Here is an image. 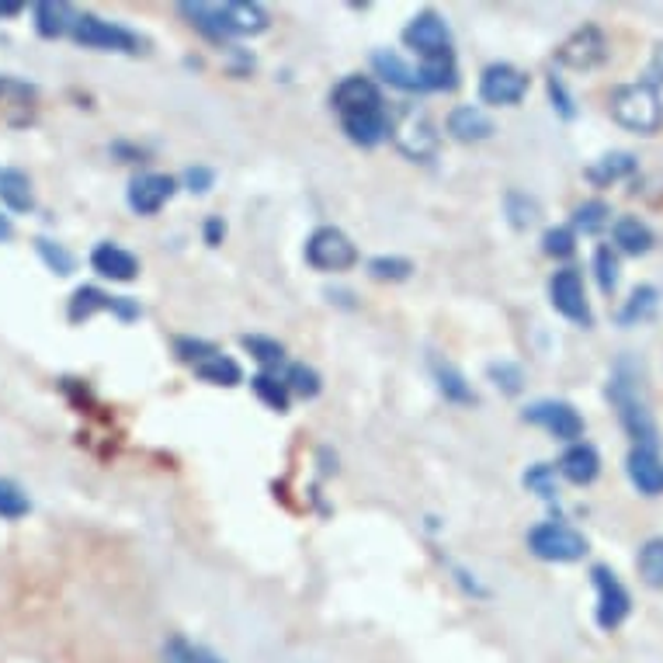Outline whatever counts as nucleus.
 <instances>
[{
  "instance_id": "nucleus-33",
  "label": "nucleus",
  "mask_w": 663,
  "mask_h": 663,
  "mask_svg": "<svg viewBox=\"0 0 663 663\" xmlns=\"http://www.w3.org/2000/svg\"><path fill=\"white\" fill-rule=\"evenodd\" d=\"M29 511H32V501L25 496V490H21L18 483H11V480H0V517L18 521V517H25Z\"/></svg>"
},
{
  "instance_id": "nucleus-17",
  "label": "nucleus",
  "mask_w": 663,
  "mask_h": 663,
  "mask_svg": "<svg viewBox=\"0 0 663 663\" xmlns=\"http://www.w3.org/2000/svg\"><path fill=\"white\" fill-rule=\"evenodd\" d=\"M559 472L570 483H577V486H587V483H595L598 480V472H601V456H598V448L595 445H587V441H574L570 448L563 452V459H559Z\"/></svg>"
},
{
  "instance_id": "nucleus-50",
  "label": "nucleus",
  "mask_w": 663,
  "mask_h": 663,
  "mask_svg": "<svg viewBox=\"0 0 663 663\" xmlns=\"http://www.w3.org/2000/svg\"><path fill=\"white\" fill-rule=\"evenodd\" d=\"M223 233H226V229H223L220 220H208V226H205V240H208L212 247H216V244L223 240Z\"/></svg>"
},
{
  "instance_id": "nucleus-12",
  "label": "nucleus",
  "mask_w": 663,
  "mask_h": 663,
  "mask_svg": "<svg viewBox=\"0 0 663 663\" xmlns=\"http://www.w3.org/2000/svg\"><path fill=\"white\" fill-rule=\"evenodd\" d=\"M528 90V77L511 63H493L480 77V98L486 105H517Z\"/></svg>"
},
{
  "instance_id": "nucleus-40",
  "label": "nucleus",
  "mask_w": 663,
  "mask_h": 663,
  "mask_svg": "<svg viewBox=\"0 0 663 663\" xmlns=\"http://www.w3.org/2000/svg\"><path fill=\"white\" fill-rule=\"evenodd\" d=\"M281 383L289 386V393H299V396H317L320 393V375L313 368H306V365H289V372H286Z\"/></svg>"
},
{
  "instance_id": "nucleus-44",
  "label": "nucleus",
  "mask_w": 663,
  "mask_h": 663,
  "mask_svg": "<svg viewBox=\"0 0 663 663\" xmlns=\"http://www.w3.org/2000/svg\"><path fill=\"white\" fill-rule=\"evenodd\" d=\"M490 378L496 386H501L504 393H521V383H525V378H521V368L517 365H507V362H501V365H490Z\"/></svg>"
},
{
  "instance_id": "nucleus-27",
  "label": "nucleus",
  "mask_w": 663,
  "mask_h": 663,
  "mask_svg": "<svg viewBox=\"0 0 663 663\" xmlns=\"http://www.w3.org/2000/svg\"><path fill=\"white\" fill-rule=\"evenodd\" d=\"M195 372H199V378H205V383H212V386H236L244 378V372H240V365H236L233 359H226V354H208V359H202L199 365H195Z\"/></svg>"
},
{
  "instance_id": "nucleus-42",
  "label": "nucleus",
  "mask_w": 663,
  "mask_h": 663,
  "mask_svg": "<svg viewBox=\"0 0 663 663\" xmlns=\"http://www.w3.org/2000/svg\"><path fill=\"white\" fill-rule=\"evenodd\" d=\"M507 216H511V223H514L517 229H525V226L535 223L538 205H535L532 199H525L521 192H511V195H507Z\"/></svg>"
},
{
  "instance_id": "nucleus-2",
  "label": "nucleus",
  "mask_w": 663,
  "mask_h": 663,
  "mask_svg": "<svg viewBox=\"0 0 663 663\" xmlns=\"http://www.w3.org/2000/svg\"><path fill=\"white\" fill-rule=\"evenodd\" d=\"M611 118L619 126L639 132V136H653L663 126V101L660 90L650 84H622L611 94Z\"/></svg>"
},
{
  "instance_id": "nucleus-18",
  "label": "nucleus",
  "mask_w": 663,
  "mask_h": 663,
  "mask_svg": "<svg viewBox=\"0 0 663 663\" xmlns=\"http://www.w3.org/2000/svg\"><path fill=\"white\" fill-rule=\"evenodd\" d=\"M90 268L101 278H111V281H132L136 271H139V260L118 244H98L90 254Z\"/></svg>"
},
{
  "instance_id": "nucleus-30",
  "label": "nucleus",
  "mask_w": 663,
  "mask_h": 663,
  "mask_svg": "<svg viewBox=\"0 0 663 663\" xmlns=\"http://www.w3.org/2000/svg\"><path fill=\"white\" fill-rule=\"evenodd\" d=\"M98 310H111V296H105L101 289L84 286V289L74 292V299H69V320H74V323L94 317Z\"/></svg>"
},
{
  "instance_id": "nucleus-24",
  "label": "nucleus",
  "mask_w": 663,
  "mask_h": 663,
  "mask_svg": "<svg viewBox=\"0 0 663 663\" xmlns=\"http://www.w3.org/2000/svg\"><path fill=\"white\" fill-rule=\"evenodd\" d=\"M420 84H424V90H452L459 81V69H456V60H452V53H445V56H431V60H424L420 66Z\"/></svg>"
},
{
  "instance_id": "nucleus-39",
  "label": "nucleus",
  "mask_w": 663,
  "mask_h": 663,
  "mask_svg": "<svg viewBox=\"0 0 663 663\" xmlns=\"http://www.w3.org/2000/svg\"><path fill=\"white\" fill-rule=\"evenodd\" d=\"M542 250H546L549 257H570L577 250V233L570 226H556L542 236Z\"/></svg>"
},
{
  "instance_id": "nucleus-10",
  "label": "nucleus",
  "mask_w": 663,
  "mask_h": 663,
  "mask_svg": "<svg viewBox=\"0 0 663 663\" xmlns=\"http://www.w3.org/2000/svg\"><path fill=\"white\" fill-rule=\"evenodd\" d=\"M404 42L410 45V50H417L424 60L452 53V32H448L445 18L435 14V11L417 14V18L410 21V25L404 29Z\"/></svg>"
},
{
  "instance_id": "nucleus-32",
  "label": "nucleus",
  "mask_w": 663,
  "mask_h": 663,
  "mask_svg": "<svg viewBox=\"0 0 663 663\" xmlns=\"http://www.w3.org/2000/svg\"><path fill=\"white\" fill-rule=\"evenodd\" d=\"M639 577L650 587H663V538H650L639 553Z\"/></svg>"
},
{
  "instance_id": "nucleus-49",
  "label": "nucleus",
  "mask_w": 663,
  "mask_h": 663,
  "mask_svg": "<svg viewBox=\"0 0 663 663\" xmlns=\"http://www.w3.org/2000/svg\"><path fill=\"white\" fill-rule=\"evenodd\" d=\"M111 310L122 317V320H132V317H139V306L136 302H129V299H122V296H111Z\"/></svg>"
},
{
  "instance_id": "nucleus-46",
  "label": "nucleus",
  "mask_w": 663,
  "mask_h": 663,
  "mask_svg": "<svg viewBox=\"0 0 663 663\" xmlns=\"http://www.w3.org/2000/svg\"><path fill=\"white\" fill-rule=\"evenodd\" d=\"M643 84H650V87H663V42L653 50V60H650V66H646V74H643Z\"/></svg>"
},
{
  "instance_id": "nucleus-37",
  "label": "nucleus",
  "mask_w": 663,
  "mask_h": 663,
  "mask_svg": "<svg viewBox=\"0 0 663 663\" xmlns=\"http://www.w3.org/2000/svg\"><path fill=\"white\" fill-rule=\"evenodd\" d=\"M525 486L535 490L542 501H553L556 496V469L549 462H538L525 472Z\"/></svg>"
},
{
  "instance_id": "nucleus-20",
  "label": "nucleus",
  "mask_w": 663,
  "mask_h": 663,
  "mask_svg": "<svg viewBox=\"0 0 663 663\" xmlns=\"http://www.w3.org/2000/svg\"><path fill=\"white\" fill-rule=\"evenodd\" d=\"M448 132H452L456 139H462V143H480V139L493 136V122L490 115L477 105H462L456 108L452 115H448Z\"/></svg>"
},
{
  "instance_id": "nucleus-25",
  "label": "nucleus",
  "mask_w": 663,
  "mask_h": 663,
  "mask_svg": "<svg viewBox=\"0 0 663 663\" xmlns=\"http://www.w3.org/2000/svg\"><path fill=\"white\" fill-rule=\"evenodd\" d=\"M632 171H635V157L632 153H608L598 163H590V168H587V181L605 188V184H614V181L629 178Z\"/></svg>"
},
{
  "instance_id": "nucleus-6",
  "label": "nucleus",
  "mask_w": 663,
  "mask_h": 663,
  "mask_svg": "<svg viewBox=\"0 0 663 663\" xmlns=\"http://www.w3.org/2000/svg\"><path fill=\"white\" fill-rule=\"evenodd\" d=\"M74 39L87 50H105V53H139V39L115 25V21H105L98 14H77L74 21Z\"/></svg>"
},
{
  "instance_id": "nucleus-21",
  "label": "nucleus",
  "mask_w": 663,
  "mask_h": 663,
  "mask_svg": "<svg viewBox=\"0 0 663 663\" xmlns=\"http://www.w3.org/2000/svg\"><path fill=\"white\" fill-rule=\"evenodd\" d=\"M74 21H77V11L63 4V0H42V4H35V29L45 39H60L66 32H74Z\"/></svg>"
},
{
  "instance_id": "nucleus-38",
  "label": "nucleus",
  "mask_w": 663,
  "mask_h": 663,
  "mask_svg": "<svg viewBox=\"0 0 663 663\" xmlns=\"http://www.w3.org/2000/svg\"><path fill=\"white\" fill-rule=\"evenodd\" d=\"M368 271L378 281H404V278H410L414 265H410V260H404V257H375L368 265Z\"/></svg>"
},
{
  "instance_id": "nucleus-19",
  "label": "nucleus",
  "mask_w": 663,
  "mask_h": 663,
  "mask_svg": "<svg viewBox=\"0 0 663 663\" xmlns=\"http://www.w3.org/2000/svg\"><path fill=\"white\" fill-rule=\"evenodd\" d=\"M341 126L347 132L351 143L359 147H378L383 139L389 136V118H386V108L383 111H362V115H344Z\"/></svg>"
},
{
  "instance_id": "nucleus-7",
  "label": "nucleus",
  "mask_w": 663,
  "mask_h": 663,
  "mask_svg": "<svg viewBox=\"0 0 663 663\" xmlns=\"http://www.w3.org/2000/svg\"><path fill=\"white\" fill-rule=\"evenodd\" d=\"M389 136H393V143L414 160H428L438 150L435 122L428 118V111H417V108L404 111L396 122H389Z\"/></svg>"
},
{
  "instance_id": "nucleus-41",
  "label": "nucleus",
  "mask_w": 663,
  "mask_h": 663,
  "mask_svg": "<svg viewBox=\"0 0 663 663\" xmlns=\"http://www.w3.org/2000/svg\"><path fill=\"white\" fill-rule=\"evenodd\" d=\"M244 347L254 354V359L260 362V365H281L286 362V347H281L278 341H271V338H244Z\"/></svg>"
},
{
  "instance_id": "nucleus-4",
  "label": "nucleus",
  "mask_w": 663,
  "mask_h": 663,
  "mask_svg": "<svg viewBox=\"0 0 663 663\" xmlns=\"http://www.w3.org/2000/svg\"><path fill=\"white\" fill-rule=\"evenodd\" d=\"M528 549L546 563H577L587 556V538L559 521H546L528 532Z\"/></svg>"
},
{
  "instance_id": "nucleus-1",
  "label": "nucleus",
  "mask_w": 663,
  "mask_h": 663,
  "mask_svg": "<svg viewBox=\"0 0 663 663\" xmlns=\"http://www.w3.org/2000/svg\"><path fill=\"white\" fill-rule=\"evenodd\" d=\"M181 14L192 18L208 35H257L268 29V14L257 4H244V0H226V4H181Z\"/></svg>"
},
{
  "instance_id": "nucleus-26",
  "label": "nucleus",
  "mask_w": 663,
  "mask_h": 663,
  "mask_svg": "<svg viewBox=\"0 0 663 663\" xmlns=\"http://www.w3.org/2000/svg\"><path fill=\"white\" fill-rule=\"evenodd\" d=\"M0 202L14 212H29L35 205V195H32V181L29 174L21 171H0Z\"/></svg>"
},
{
  "instance_id": "nucleus-14",
  "label": "nucleus",
  "mask_w": 663,
  "mask_h": 663,
  "mask_svg": "<svg viewBox=\"0 0 663 663\" xmlns=\"http://www.w3.org/2000/svg\"><path fill=\"white\" fill-rule=\"evenodd\" d=\"M338 115H362V111H383V94L368 77H344L334 94H330Z\"/></svg>"
},
{
  "instance_id": "nucleus-9",
  "label": "nucleus",
  "mask_w": 663,
  "mask_h": 663,
  "mask_svg": "<svg viewBox=\"0 0 663 663\" xmlns=\"http://www.w3.org/2000/svg\"><path fill=\"white\" fill-rule=\"evenodd\" d=\"M549 296H553L556 313H563L566 320H574V323H580V327L595 323V317H590V302H587V292H584L580 271H574V268L556 271L553 281H549Z\"/></svg>"
},
{
  "instance_id": "nucleus-36",
  "label": "nucleus",
  "mask_w": 663,
  "mask_h": 663,
  "mask_svg": "<svg viewBox=\"0 0 663 663\" xmlns=\"http://www.w3.org/2000/svg\"><path fill=\"white\" fill-rule=\"evenodd\" d=\"M608 216H611V208H608L605 202H584V205H577V212H574V226H577L580 233H598V229L608 223Z\"/></svg>"
},
{
  "instance_id": "nucleus-22",
  "label": "nucleus",
  "mask_w": 663,
  "mask_h": 663,
  "mask_svg": "<svg viewBox=\"0 0 663 663\" xmlns=\"http://www.w3.org/2000/svg\"><path fill=\"white\" fill-rule=\"evenodd\" d=\"M372 63H375V69H378V77L389 81L393 87H399V90H424L420 69L410 66L407 60H399L396 53H386V50H383V53L372 56Z\"/></svg>"
},
{
  "instance_id": "nucleus-3",
  "label": "nucleus",
  "mask_w": 663,
  "mask_h": 663,
  "mask_svg": "<svg viewBox=\"0 0 663 663\" xmlns=\"http://www.w3.org/2000/svg\"><path fill=\"white\" fill-rule=\"evenodd\" d=\"M608 399L614 404V410H619L622 428L629 431V438L635 445H656V424H653V414L646 407L643 393H639V378L625 375L622 365L608 383Z\"/></svg>"
},
{
  "instance_id": "nucleus-52",
  "label": "nucleus",
  "mask_w": 663,
  "mask_h": 663,
  "mask_svg": "<svg viewBox=\"0 0 663 663\" xmlns=\"http://www.w3.org/2000/svg\"><path fill=\"white\" fill-rule=\"evenodd\" d=\"M8 236H11V223L0 216V240H8Z\"/></svg>"
},
{
  "instance_id": "nucleus-5",
  "label": "nucleus",
  "mask_w": 663,
  "mask_h": 663,
  "mask_svg": "<svg viewBox=\"0 0 663 663\" xmlns=\"http://www.w3.org/2000/svg\"><path fill=\"white\" fill-rule=\"evenodd\" d=\"M306 260L317 271H347L354 260H359V250H354L351 236L341 233L338 226H320L310 240H306Z\"/></svg>"
},
{
  "instance_id": "nucleus-13",
  "label": "nucleus",
  "mask_w": 663,
  "mask_h": 663,
  "mask_svg": "<svg viewBox=\"0 0 663 663\" xmlns=\"http://www.w3.org/2000/svg\"><path fill=\"white\" fill-rule=\"evenodd\" d=\"M605 56H608V39H605L601 29H595V25L577 29V32L556 50V60H559L563 66H570V69H590V66L605 63Z\"/></svg>"
},
{
  "instance_id": "nucleus-16",
  "label": "nucleus",
  "mask_w": 663,
  "mask_h": 663,
  "mask_svg": "<svg viewBox=\"0 0 663 663\" xmlns=\"http://www.w3.org/2000/svg\"><path fill=\"white\" fill-rule=\"evenodd\" d=\"M174 195V181L168 174H139L132 184H129V205L136 212H143V216H153V212L163 208Z\"/></svg>"
},
{
  "instance_id": "nucleus-31",
  "label": "nucleus",
  "mask_w": 663,
  "mask_h": 663,
  "mask_svg": "<svg viewBox=\"0 0 663 663\" xmlns=\"http://www.w3.org/2000/svg\"><path fill=\"white\" fill-rule=\"evenodd\" d=\"M250 386H254V393H257L260 399H265V404H268L271 410H278V414L289 410V386L281 383V378H275V375H268V372H260V375L250 378Z\"/></svg>"
},
{
  "instance_id": "nucleus-48",
  "label": "nucleus",
  "mask_w": 663,
  "mask_h": 663,
  "mask_svg": "<svg viewBox=\"0 0 663 663\" xmlns=\"http://www.w3.org/2000/svg\"><path fill=\"white\" fill-rule=\"evenodd\" d=\"M184 181H188V188H192V192H208L212 171H205V168H192V171L184 174Z\"/></svg>"
},
{
  "instance_id": "nucleus-51",
  "label": "nucleus",
  "mask_w": 663,
  "mask_h": 663,
  "mask_svg": "<svg viewBox=\"0 0 663 663\" xmlns=\"http://www.w3.org/2000/svg\"><path fill=\"white\" fill-rule=\"evenodd\" d=\"M25 11V4H18V0H0V18H14Z\"/></svg>"
},
{
  "instance_id": "nucleus-11",
  "label": "nucleus",
  "mask_w": 663,
  "mask_h": 663,
  "mask_svg": "<svg viewBox=\"0 0 663 663\" xmlns=\"http://www.w3.org/2000/svg\"><path fill=\"white\" fill-rule=\"evenodd\" d=\"M525 420L535 424V428H546L559 441H577L584 435V417L570 404H563V399H542V404H532L525 410Z\"/></svg>"
},
{
  "instance_id": "nucleus-29",
  "label": "nucleus",
  "mask_w": 663,
  "mask_h": 663,
  "mask_svg": "<svg viewBox=\"0 0 663 663\" xmlns=\"http://www.w3.org/2000/svg\"><path fill=\"white\" fill-rule=\"evenodd\" d=\"M656 289H650V286H639L632 296H629V302L619 310V323L622 327H632V323H643V320H650L653 313H656Z\"/></svg>"
},
{
  "instance_id": "nucleus-28",
  "label": "nucleus",
  "mask_w": 663,
  "mask_h": 663,
  "mask_svg": "<svg viewBox=\"0 0 663 663\" xmlns=\"http://www.w3.org/2000/svg\"><path fill=\"white\" fill-rule=\"evenodd\" d=\"M163 663H223V660L199 643H188L184 635H171L168 643H163Z\"/></svg>"
},
{
  "instance_id": "nucleus-35",
  "label": "nucleus",
  "mask_w": 663,
  "mask_h": 663,
  "mask_svg": "<svg viewBox=\"0 0 663 663\" xmlns=\"http://www.w3.org/2000/svg\"><path fill=\"white\" fill-rule=\"evenodd\" d=\"M435 372H438V386L448 399H456V404H472V399H477L472 389L466 386V378L452 365H435Z\"/></svg>"
},
{
  "instance_id": "nucleus-8",
  "label": "nucleus",
  "mask_w": 663,
  "mask_h": 663,
  "mask_svg": "<svg viewBox=\"0 0 663 663\" xmlns=\"http://www.w3.org/2000/svg\"><path fill=\"white\" fill-rule=\"evenodd\" d=\"M590 580H595V587H598V625L605 632L619 629L632 611L629 590L622 587L619 577L608 570V566H595V570H590Z\"/></svg>"
},
{
  "instance_id": "nucleus-43",
  "label": "nucleus",
  "mask_w": 663,
  "mask_h": 663,
  "mask_svg": "<svg viewBox=\"0 0 663 663\" xmlns=\"http://www.w3.org/2000/svg\"><path fill=\"white\" fill-rule=\"evenodd\" d=\"M39 254H42V260L56 275H69V271H74V254H69V250H63V247H56L50 240H39Z\"/></svg>"
},
{
  "instance_id": "nucleus-47",
  "label": "nucleus",
  "mask_w": 663,
  "mask_h": 663,
  "mask_svg": "<svg viewBox=\"0 0 663 663\" xmlns=\"http://www.w3.org/2000/svg\"><path fill=\"white\" fill-rule=\"evenodd\" d=\"M549 94H553V101H556V108H559L563 118H574V115H577V111H574V101L566 98V90H563V84H559L556 77L549 81Z\"/></svg>"
},
{
  "instance_id": "nucleus-34",
  "label": "nucleus",
  "mask_w": 663,
  "mask_h": 663,
  "mask_svg": "<svg viewBox=\"0 0 663 663\" xmlns=\"http://www.w3.org/2000/svg\"><path fill=\"white\" fill-rule=\"evenodd\" d=\"M595 275H598V286L605 296L619 289V254H614L608 244L595 250Z\"/></svg>"
},
{
  "instance_id": "nucleus-45",
  "label": "nucleus",
  "mask_w": 663,
  "mask_h": 663,
  "mask_svg": "<svg viewBox=\"0 0 663 663\" xmlns=\"http://www.w3.org/2000/svg\"><path fill=\"white\" fill-rule=\"evenodd\" d=\"M178 354H181L184 362L199 365L202 359H208V354H216V347L205 344V341H188V338H181V341H178Z\"/></svg>"
},
{
  "instance_id": "nucleus-15",
  "label": "nucleus",
  "mask_w": 663,
  "mask_h": 663,
  "mask_svg": "<svg viewBox=\"0 0 663 663\" xmlns=\"http://www.w3.org/2000/svg\"><path fill=\"white\" fill-rule=\"evenodd\" d=\"M625 466H629V480L639 486V493L646 496L663 493V459L656 452V445H635Z\"/></svg>"
},
{
  "instance_id": "nucleus-23",
  "label": "nucleus",
  "mask_w": 663,
  "mask_h": 663,
  "mask_svg": "<svg viewBox=\"0 0 663 663\" xmlns=\"http://www.w3.org/2000/svg\"><path fill=\"white\" fill-rule=\"evenodd\" d=\"M611 233H614V247L625 250V254H632V257L646 254V250L653 247V233H650V226H646V223H639L635 216H622L619 223H614Z\"/></svg>"
}]
</instances>
